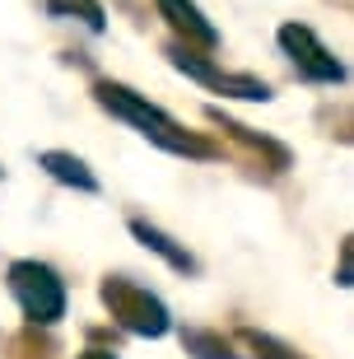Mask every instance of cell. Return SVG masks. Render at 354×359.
I'll list each match as a JSON object with an SVG mask.
<instances>
[{"mask_svg": "<svg viewBox=\"0 0 354 359\" xmlns=\"http://www.w3.org/2000/svg\"><path fill=\"white\" fill-rule=\"evenodd\" d=\"M247 346L257 350V359H303L294 346H285L275 336H261V332H247Z\"/></svg>", "mask_w": 354, "mask_h": 359, "instance_id": "obj_11", "label": "cell"}, {"mask_svg": "<svg viewBox=\"0 0 354 359\" xmlns=\"http://www.w3.org/2000/svg\"><path fill=\"white\" fill-rule=\"evenodd\" d=\"M103 304L112 308V318H117L126 332H135V336H163L168 332V308L158 304L144 285H135V280H126V276H117V280L107 276Z\"/></svg>", "mask_w": 354, "mask_h": 359, "instance_id": "obj_3", "label": "cell"}, {"mask_svg": "<svg viewBox=\"0 0 354 359\" xmlns=\"http://www.w3.org/2000/svg\"><path fill=\"white\" fill-rule=\"evenodd\" d=\"M79 359H117V355H107V350H89V355H79Z\"/></svg>", "mask_w": 354, "mask_h": 359, "instance_id": "obj_12", "label": "cell"}, {"mask_svg": "<svg viewBox=\"0 0 354 359\" xmlns=\"http://www.w3.org/2000/svg\"><path fill=\"white\" fill-rule=\"evenodd\" d=\"M182 346H186V355H196V359H238L229 350V341H219L215 332H182Z\"/></svg>", "mask_w": 354, "mask_h": 359, "instance_id": "obj_9", "label": "cell"}, {"mask_svg": "<svg viewBox=\"0 0 354 359\" xmlns=\"http://www.w3.org/2000/svg\"><path fill=\"white\" fill-rule=\"evenodd\" d=\"M10 290H14V299H19L28 322L52 327V322H61V313H66V290H61L56 271L42 266V262H14L10 266Z\"/></svg>", "mask_w": 354, "mask_h": 359, "instance_id": "obj_2", "label": "cell"}, {"mask_svg": "<svg viewBox=\"0 0 354 359\" xmlns=\"http://www.w3.org/2000/svg\"><path fill=\"white\" fill-rule=\"evenodd\" d=\"M168 56H172V66L186 70L191 80L210 84V89L229 93V98H252V103H266V98H271V84H266V80H252V75H224V70H215L205 56L191 52V47H172Z\"/></svg>", "mask_w": 354, "mask_h": 359, "instance_id": "obj_5", "label": "cell"}, {"mask_svg": "<svg viewBox=\"0 0 354 359\" xmlns=\"http://www.w3.org/2000/svg\"><path fill=\"white\" fill-rule=\"evenodd\" d=\"M98 103L112 112V117L131 121V126H140V135H149L154 145L172 149V154H191V159H210L215 149L205 145V140H196V135H186L177 121L163 112V107H154L149 98H140L135 89H126V84H98Z\"/></svg>", "mask_w": 354, "mask_h": 359, "instance_id": "obj_1", "label": "cell"}, {"mask_svg": "<svg viewBox=\"0 0 354 359\" xmlns=\"http://www.w3.org/2000/svg\"><path fill=\"white\" fill-rule=\"evenodd\" d=\"M47 10L52 14H79L93 33L103 28V5H98V0H47Z\"/></svg>", "mask_w": 354, "mask_h": 359, "instance_id": "obj_10", "label": "cell"}, {"mask_svg": "<svg viewBox=\"0 0 354 359\" xmlns=\"http://www.w3.org/2000/svg\"><path fill=\"white\" fill-rule=\"evenodd\" d=\"M158 10H163V19L186 38V47H191V42H196V47H219V33H215V24L196 10V0H158Z\"/></svg>", "mask_w": 354, "mask_h": 359, "instance_id": "obj_6", "label": "cell"}, {"mask_svg": "<svg viewBox=\"0 0 354 359\" xmlns=\"http://www.w3.org/2000/svg\"><path fill=\"white\" fill-rule=\"evenodd\" d=\"M42 168L56 177V182L66 187H79V191H98V182H93V173L84 168V159H75V154H61V149H47L42 154Z\"/></svg>", "mask_w": 354, "mask_h": 359, "instance_id": "obj_8", "label": "cell"}, {"mask_svg": "<svg viewBox=\"0 0 354 359\" xmlns=\"http://www.w3.org/2000/svg\"><path fill=\"white\" fill-rule=\"evenodd\" d=\"M131 233L144 243V248H149V252H158V257H163V262H168L172 271H196V257L186 252V248H177V243H172L168 233H163V229L144 224V219H131Z\"/></svg>", "mask_w": 354, "mask_h": 359, "instance_id": "obj_7", "label": "cell"}, {"mask_svg": "<svg viewBox=\"0 0 354 359\" xmlns=\"http://www.w3.org/2000/svg\"><path fill=\"white\" fill-rule=\"evenodd\" d=\"M280 47L289 52V61H294V70H299L303 80H313V84H341L345 80V66L322 47V38L308 24H285L280 28Z\"/></svg>", "mask_w": 354, "mask_h": 359, "instance_id": "obj_4", "label": "cell"}]
</instances>
